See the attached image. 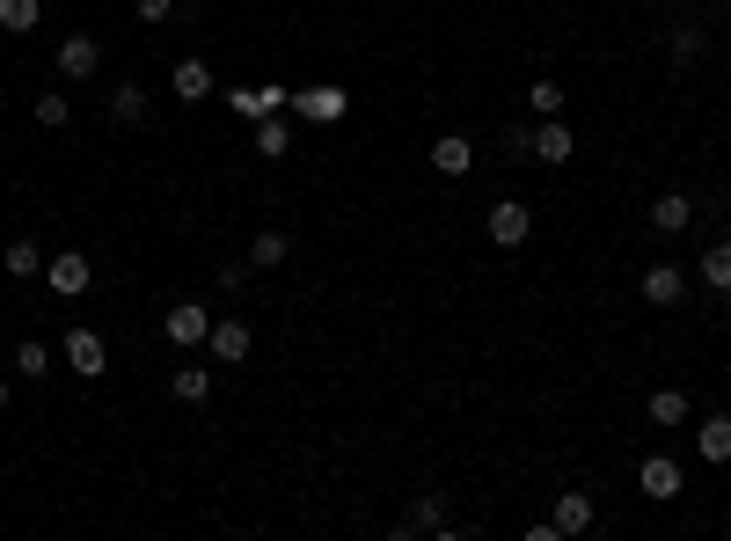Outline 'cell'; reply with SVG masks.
Wrapping results in <instances>:
<instances>
[{
	"instance_id": "d6986e66",
	"label": "cell",
	"mask_w": 731,
	"mask_h": 541,
	"mask_svg": "<svg viewBox=\"0 0 731 541\" xmlns=\"http://www.w3.org/2000/svg\"><path fill=\"white\" fill-rule=\"evenodd\" d=\"M644 418L659 424V432H673V424H688V395H680V388H651Z\"/></svg>"
},
{
	"instance_id": "f546056e",
	"label": "cell",
	"mask_w": 731,
	"mask_h": 541,
	"mask_svg": "<svg viewBox=\"0 0 731 541\" xmlns=\"http://www.w3.org/2000/svg\"><path fill=\"white\" fill-rule=\"evenodd\" d=\"M132 16H140V22H169L176 0H132Z\"/></svg>"
},
{
	"instance_id": "9a60e30c",
	"label": "cell",
	"mask_w": 731,
	"mask_h": 541,
	"mask_svg": "<svg viewBox=\"0 0 731 541\" xmlns=\"http://www.w3.org/2000/svg\"><path fill=\"white\" fill-rule=\"evenodd\" d=\"M432 169H439V176H469V169H475V140H469V132L432 140Z\"/></svg>"
},
{
	"instance_id": "ac0fdd59",
	"label": "cell",
	"mask_w": 731,
	"mask_h": 541,
	"mask_svg": "<svg viewBox=\"0 0 731 541\" xmlns=\"http://www.w3.org/2000/svg\"><path fill=\"white\" fill-rule=\"evenodd\" d=\"M395 534H453V527H447V505H439L432 490H424L418 505L402 512V527H395Z\"/></svg>"
},
{
	"instance_id": "ba28073f",
	"label": "cell",
	"mask_w": 731,
	"mask_h": 541,
	"mask_svg": "<svg viewBox=\"0 0 731 541\" xmlns=\"http://www.w3.org/2000/svg\"><path fill=\"white\" fill-rule=\"evenodd\" d=\"M637 293H644L651 308H680V300H688V271H673V263H651L644 279H637Z\"/></svg>"
},
{
	"instance_id": "4dcf8cb0",
	"label": "cell",
	"mask_w": 731,
	"mask_h": 541,
	"mask_svg": "<svg viewBox=\"0 0 731 541\" xmlns=\"http://www.w3.org/2000/svg\"><path fill=\"white\" fill-rule=\"evenodd\" d=\"M0 402H8V381H0Z\"/></svg>"
},
{
	"instance_id": "8992f818",
	"label": "cell",
	"mask_w": 731,
	"mask_h": 541,
	"mask_svg": "<svg viewBox=\"0 0 731 541\" xmlns=\"http://www.w3.org/2000/svg\"><path fill=\"white\" fill-rule=\"evenodd\" d=\"M637 490H644V498H659V505H673V498H680V461L644 454V461H637Z\"/></svg>"
},
{
	"instance_id": "5bb4252c",
	"label": "cell",
	"mask_w": 731,
	"mask_h": 541,
	"mask_svg": "<svg viewBox=\"0 0 731 541\" xmlns=\"http://www.w3.org/2000/svg\"><path fill=\"white\" fill-rule=\"evenodd\" d=\"M169 88H176V103H206V96H212V67H206V59H176Z\"/></svg>"
},
{
	"instance_id": "f1b7e54d",
	"label": "cell",
	"mask_w": 731,
	"mask_h": 541,
	"mask_svg": "<svg viewBox=\"0 0 731 541\" xmlns=\"http://www.w3.org/2000/svg\"><path fill=\"white\" fill-rule=\"evenodd\" d=\"M695 59H702V30H673V67L688 73Z\"/></svg>"
},
{
	"instance_id": "ffe728a7",
	"label": "cell",
	"mask_w": 731,
	"mask_h": 541,
	"mask_svg": "<svg viewBox=\"0 0 731 541\" xmlns=\"http://www.w3.org/2000/svg\"><path fill=\"white\" fill-rule=\"evenodd\" d=\"M695 271H702V285H710L717 300H731V242L702 249V263H695Z\"/></svg>"
},
{
	"instance_id": "7a4b0ae2",
	"label": "cell",
	"mask_w": 731,
	"mask_h": 541,
	"mask_svg": "<svg viewBox=\"0 0 731 541\" xmlns=\"http://www.w3.org/2000/svg\"><path fill=\"white\" fill-rule=\"evenodd\" d=\"M483 234H490L498 249H520L527 234H534V212H527L520 198H498V206H490V220H483Z\"/></svg>"
},
{
	"instance_id": "2e32d148",
	"label": "cell",
	"mask_w": 731,
	"mask_h": 541,
	"mask_svg": "<svg viewBox=\"0 0 731 541\" xmlns=\"http://www.w3.org/2000/svg\"><path fill=\"white\" fill-rule=\"evenodd\" d=\"M695 454L710 461V469H724V461H731V418H724V410L695 424Z\"/></svg>"
},
{
	"instance_id": "83f0119b",
	"label": "cell",
	"mask_w": 731,
	"mask_h": 541,
	"mask_svg": "<svg viewBox=\"0 0 731 541\" xmlns=\"http://www.w3.org/2000/svg\"><path fill=\"white\" fill-rule=\"evenodd\" d=\"M16 373H22V381H37V373H52V351H44V344H22V351H16Z\"/></svg>"
},
{
	"instance_id": "d4e9b609",
	"label": "cell",
	"mask_w": 731,
	"mask_h": 541,
	"mask_svg": "<svg viewBox=\"0 0 731 541\" xmlns=\"http://www.w3.org/2000/svg\"><path fill=\"white\" fill-rule=\"evenodd\" d=\"M0 263H8V279H44V249H37V242H8Z\"/></svg>"
},
{
	"instance_id": "30bf717a",
	"label": "cell",
	"mask_w": 731,
	"mask_h": 541,
	"mask_svg": "<svg viewBox=\"0 0 731 541\" xmlns=\"http://www.w3.org/2000/svg\"><path fill=\"white\" fill-rule=\"evenodd\" d=\"M592 520H600V505H592L585 490H563V498H557V512H549V527H557L563 541H571V534H592Z\"/></svg>"
},
{
	"instance_id": "9c48e42d",
	"label": "cell",
	"mask_w": 731,
	"mask_h": 541,
	"mask_svg": "<svg viewBox=\"0 0 731 541\" xmlns=\"http://www.w3.org/2000/svg\"><path fill=\"white\" fill-rule=\"evenodd\" d=\"M67 367L81 373V381H96V373L110 367V344L96 330H67Z\"/></svg>"
},
{
	"instance_id": "4fadbf2b",
	"label": "cell",
	"mask_w": 731,
	"mask_h": 541,
	"mask_svg": "<svg viewBox=\"0 0 731 541\" xmlns=\"http://www.w3.org/2000/svg\"><path fill=\"white\" fill-rule=\"evenodd\" d=\"M651 228H659V234H688V228H695V198H688V191L651 198Z\"/></svg>"
},
{
	"instance_id": "8fae6325",
	"label": "cell",
	"mask_w": 731,
	"mask_h": 541,
	"mask_svg": "<svg viewBox=\"0 0 731 541\" xmlns=\"http://www.w3.org/2000/svg\"><path fill=\"white\" fill-rule=\"evenodd\" d=\"M227 110L242 124H257V118H271V110H293V96H279V88H227Z\"/></svg>"
},
{
	"instance_id": "4316f807",
	"label": "cell",
	"mask_w": 731,
	"mask_h": 541,
	"mask_svg": "<svg viewBox=\"0 0 731 541\" xmlns=\"http://www.w3.org/2000/svg\"><path fill=\"white\" fill-rule=\"evenodd\" d=\"M67 118H73V103L59 96V88H52V96H37V124H44V132H67Z\"/></svg>"
},
{
	"instance_id": "52a82bcc",
	"label": "cell",
	"mask_w": 731,
	"mask_h": 541,
	"mask_svg": "<svg viewBox=\"0 0 731 541\" xmlns=\"http://www.w3.org/2000/svg\"><path fill=\"white\" fill-rule=\"evenodd\" d=\"M344 110H351L344 88H300V96H293V118H308V124H337Z\"/></svg>"
},
{
	"instance_id": "7c38bea8",
	"label": "cell",
	"mask_w": 731,
	"mask_h": 541,
	"mask_svg": "<svg viewBox=\"0 0 731 541\" xmlns=\"http://www.w3.org/2000/svg\"><path fill=\"white\" fill-rule=\"evenodd\" d=\"M96 67H103V44H96V37H67V44H59V73H67V81H96Z\"/></svg>"
},
{
	"instance_id": "6da1fadb",
	"label": "cell",
	"mask_w": 731,
	"mask_h": 541,
	"mask_svg": "<svg viewBox=\"0 0 731 541\" xmlns=\"http://www.w3.org/2000/svg\"><path fill=\"white\" fill-rule=\"evenodd\" d=\"M505 140L520 147V154H541V161H549V169L578 154V132H571V124H563V118H541V124H512Z\"/></svg>"
},
{
	"instance_id": "44dd1931",
	"label": "cell",
	"mask_w": 731,
	"mask_h": 541,
	"mask_svg": "<svg viewBox=\"0 0 731 541\" xmlns=\"http://www.w3.org/2000/svg\"><path fill=\"white\" fill-rule=\"evenodd\" d=\"M286 257H293V242H286V234L279 228H263L257 234V242H249V271H279V263Z\"/></svg>"
},
{
	"instance_id": "cb8c5ba5",
	"label": "cell",
	"mask_w": 731,
	"mask_h": 541,
	"mask_svg": "<svg viewBox=\"0 0 731 541\" xmlns=\"http://www.w3.org/2000/svg\"><path fill=\"white\" fill-rule=\"evenodd\" d=\"M169 395H176V402H206V395H212V373L191 359L183 373H169Z\"/></svg>"
},
{
	"instance_id": "e0dca14e",
	"label": "cell",
	"mask_w": 731,
	"mask_h": 541,
	"mask_svg": "<svg viewBox=\"0 0 731 541\" xmlns=\"http://www.w3.org/2000/svg\"><path fill=\"white\" fill-rule=\"evenodd\" d=\"M249 140H257V154H263V161H286V154H293V124L271 110V118H257V132H249Z\"/></svg>"
},
{
	"instance_id": "603a6c76",
	"label": "cell",
	"mask_w": 731,
	"mask_h": 541,
	"mask_svg": "<svg viewBox=\"0 0 731 541\" xmlns=\"http://www.w3.org/2000/svg\"><path fill=\"white\" fill-rule=\"evenodd\" d=\"M37 22H44V0H0V30H16V37H30Z\"/></svg>"
},
{
	"instance_id": "3957f363",
	"label": "cell",
	"mask_w": 731,
	"mask_h": 541,
	"mask_svg": "<svg viewBox=\"0 0 731 541\" xmlns=\"http://www.w3.org/2000/svg\"><path fill=\"white\" fill-rule=\"evenodd\" d=\"M161 337H169V344H183V351H198L212 337V314L198 308V300H176L169 314H161Z\"/></svg>"
},
{
	"instance_id": "7402d4cb",
	"label": "cell",
	"mask_w": 731,
	"mask_h": 541,
	"mask_svg": "<svg viewBox=\"0 0 731 541\" xmlns=\"http://www.w3.org/2000/svg\"><path fill=\"white\" fill-rule=\"evenodd\" d=\"M110 118H118V124H147V88L118 81V88H110Z\"/></svg>"
},
{
	"instance_id": "5b68a950",
	"label": "cell",
	"mask_w": 731,
	"mask_h": 541,
	"mask_svg": "<svg viewBox=\"0 0 731 541\" xmlns=\"http://www.w3.org/2000/svg\"><path fill=\"white\" fill-rule=\"evenodd\" d=\"M206 344H212L220 367H242V359H249V322H242V314H212V337H206Z\"/></svg>"
},
{
	"instance_id": "484cf974",
	"label": "cell",
	"mask_w": 731,
	"mask_h": 541,
	"mask_svg": "<svg viewBox=\"0 0 731 541\" xmlns=\"http://www.w3.org/2000/svg\"><path fill=\"white\" fill-rule=\"evenodd\" d=\"M527 110H534V118H563V88L557 81H527Z\"/></svg>"
},
{
	"instance_id": "277c9868",
	"label": "cell",
	"mask_w": 731,
	"mask_h": 541,
	"mask_svg": "<svg viewBox=\"0 0 731 541\" xmlns=\"http://www.w3.org/2000/svg\"><path fill=\"white\" fill-rule=\"evenodd\" d=\"M44 285H52L59 300H81L88 285H96V263L73 257V249H67V257H44Z\"/></svg>"
}]
</instances>
